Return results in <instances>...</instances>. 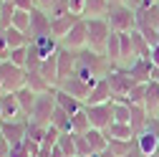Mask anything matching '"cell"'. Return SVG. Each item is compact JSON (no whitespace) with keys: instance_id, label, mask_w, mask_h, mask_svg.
Masks as SVG:
<instances>
[{"instance_id":"cell-1","label":"cell","mask_w":159,"mask_h":157,"mask_svg":"<svg viewBox=\"0 0 159 157\" xmlns=\"http://www.w3.org/2000/svg\"><path fill=\"white\" fill-rule=\"evenodd\" d=\"M111 69H114V64L109 61L104 53H93V51L84 48V51H78L76 71H73V74L81 76L84 81H89V84H96L98 78H106V76L111 74Z\"/></svg>"},{"instance_id":"cell-2","label":"cell","mask_w":159,"mask_h":157,"mask_svg":"<svg viewBox=\"0 0 159 157\" xmlns=\"http://www.w3.org/2000/svg\"><path fill=\"white\" fill-rule=\"evenodd\" d=\"M106 21L114 33H131V31H136V10L126 3L111 5L106 13Z\"/></svg>"},{"instance_id":"cell-3","label":"cell","mask_w":159,"mask_h":157,"mask_svg":"<svg viewBox=\"0 0 159 157\" xmlns=\"http://www.w3.org/2000/svg\"><path fill=\"white\" fill-rule=\"evenodd\" d=\"M89 23V43L86 48L93 53H104L106 56V43H109V36L114 33L106 18H86Z\"/></svg>"},{"instance_id":"cell-4","label":"cell","mask_w":159,"mask_h":157,"mask_svg":"<svg viewBox=\"0 0 159 157\" xmlns=\"http://www.w3.org/2000/svg\"><path fill=\"white\" fill-rule=\"evenodd\" d=\"M56 86L46 94H38L35 96V104L30 109V117H28V122H35V124H41V127H51V119H53V112H56Z\"/></svg>"},{"instance_id":"cell-5","label":"cell","mask_w":159,"mask_h":157,"mask_svg":"<svg viewBox=\"0 0 159 157\" xmlns=\"http://www.w3.org/2000/svg\"><path fill=\"white\" fill-rule=\"evenodd\" d=\"M28 71L20 66H13L10 61H0V91L3 94H15L18 89L25 86Z\"/></svg>"},{"instance_id":"cell-6","label":"cell","mask_w":159,"mask_h":157,"mask_svg":"<svg viewBox=\"0 0 159 157\" xmlns=\"http://www.w3.org/2000/svg\"><path fill=\"white\" fill-rule=\"evenodd\" d=\"M134 140H136V147L139 150H142L147 157H152L159 150V117H149L147 127L139 132Z\"/></svg>"},{"instance_id":"cell-7","label":"cell","mask_w":159,"mask_h":157,"mask_svg":"<svg viewBox=\"0 0 159 157\" xmlns=\"http://www.w3.org/2000/svg\"><path fill=\"white\" fill-rule=\"evenodd\" d=\"M106 78H109V86H111L114 99H126V94H129V91L134 89V84H136L134 78L129 76V71H126V69H119V66H114Z\"/></svg>"},{"instance_id":"cell-8","label":"cell","mask_w":159,"mask_h":157,"mask_svg":"<svg viewBox=\"0 0 159 157\" xmlns=\"http://www.w3.org/2000/svg\"><path fill=\"white\" fill-rule=\"evenodd\" d=\"M86 43H89V23H86V18H81V21L61 38V46L71 48V51H84Z\"/></svg>"},{"instance_id":"cell-9","label":"cell","mask_w":159,"mask_h":157,"mask_svg":"<svg viewBox=\"0 0 159 157\" xmlns=\"http://www.w3.org/2000/svg\"><path fill=\"white\" fill-rule=\"evenodd\" d=\"M84 109L91 119V127H96V129H106L114 122V99L106 104H93V107H84Z\"/></svg>"},{"instance_id":"cell-10","label":"cell","mask_w":159,"mask_h":157,"mask_svg":"<svg viewBox=\"0 0 159 157\" xmlns=\"http://www.w3.org/2000/svg\"><path fill=\"white\" fill-rule=\"evenodd\" d=\"M126 71L136 84H149L152 78H159V69L152 64V58H136Z\"/></svg>"},{"instance_id":"cell-11","label":"cell","mask_w":159,"mask_h":157,"mask_svg":"<svg viewBox=\"0 0 159 157\" xmlns=\"http://www.w3.org/2000/svg\"><path fill=\"white\" fill-rule=\"evenodd\" d=\"M20 122V119H28V114L20 109L15 94H3L0 91V122Z\"/></svg>"},{"instance_id":"cell-12","label":"cell","mask_w":159,"mask_h":157,"mask_svg":"<svg viewBox=\"0 0 159 157\" xmlns=\"http://www.w3.org/2000/svg\"><path fill=\"white\" fill-rule=\"evenodd\" d=\"M41 36H51V15L43 8H33L30 10V28H28V38H41Z\"/></svg>"},{"instance_id":"cell-13","label":"cell","mask_w":159,"mask_h":157,"mask_svg":"<svg viewBox=\"0 0 159 157\" xmlns=\"http://www.w3.org/2000/svg\"><path fill=\"white\" fill-rule=\"evenodd\" d=\"M0 132H3V137H5V142L10 145V147H15V145H20L23 140H25V134H28V119H20V122H0Z\"/></svg>"},{"instance_id":"cell-14","label":"cell","mask_w":159,"mask_h":157,"mask_svg":"<svg viewBox=\"0 0 159 157\" xmlns=\"http://www.w3.org/2000/svg\"><path fill=\"white\" fill-rule=\"evenodd\" d=\"M91 86L93 84H89V81H84L81 76H68V78H63L61 84H58V89H63V91H68L71 96H76L78 102H86V96H89V91H91Z\"/></svg>"},{"instance_id":"cell-15","label":"cell","mask_w":159,"mask_h":157,"mask_svg":"<svg viewBox=\"0 0 159 157\" xmlns=\"http://www.w3.org/2000/svg\"><path fill=\"white\" fill-rule=\"evenodd\" d=\"M114 99V94H111V86H109V78H98V81L91 86L89 96H86V102L84 107H93V104H106Z\"/></svg>"},{"instance_id":"cell-16","label":"cell","mask_w":159,"mask_h":157,"mask_svg":"<svg viewBox=\"0 0 159 157\" xmlns=\"http://www.w3.org/2000/svg\"><path fill=\"white\" fill-rule=\"evenodd\" d=\"M76 58H78V51H71V48H58V84L63 78L73 76L76 71Z\"/></svg>"},{"instance_id":"cell-17","label":"cell","mask_w":159,"mask_h":157,"mask_svg":"<svg viewBox=\"0 0 159 157\" xmlns=\"http://www.w3.org/2000/svg\"><path fill=\"white\" fill-rule=\"evenodd\" d=\"M84 15H76V13H68V15H58V18H51V36L53 38H58V41H61V38L81 21Z\"/></svg>"},{"instance_id":"cell-18","label":"cell","mask_w":159,"mask_h":157,"mask_svg":"<svg viewBox=\"0 0 159 157\" xmlns=\"http://www.w3.org/2000/svg\"><path fill=\"white\" fill-rule=\"evenodd\" d=\"M56 104L61 107L63 112H68L71 117H73L76 112H81V109H84V102H78L76 96H71L68 91H63V89H58V86H56Z\"/></svg>"},{"instance_id":"cell-19","label":"cell","mask_w":159,"mask_h":157,"mask_svg":"<svg viewBox=\"0 0 159 157\" xmlns=\"http://www.w3.org/2000/svg\"><path fill=\"white\" fill-rule=\"evenodd\" d=\"M41 76L46 78V81L51 84V86H58V51L53 53V56H48V58H43V64H41Z\"/></svg>"},{"instance_id":"cell-20","label":"cell","mask_w":159,"mask_h":157,"mask_svg":"<svg viewBox=\"0 0 159 157\" xmlns=\"http://www.w3.org/2000/svg\"><path fill=\"white\" fill-rule=\"evenodd\" d=\"M84 137H86V142L91 145V150H93V152H104V150L109 147V137H106V132H104V129L91 127Z\"/></svg>"},{"instance_id":"cell-21","label":"cell","mask_w":159,"mask_h":157,"mask_svg":"<svg viewBox=\"0 0 159 157\" xmlns=\"http://www.w3.org/2000/svg\"><path fill=\"white\" fill-rule=\"evenodd\" d=\"M111 3L109 0H86L84 5V18H106Z\"/></svg>"},{"instance_id":"cell-22","label":"cell","mask_w":159,"mask_h":157,"mask_svg":"<svg viewBox=\"0 0 159 157\" xmlns=\"http://www.w3.org/2000/svg\"><path fill=\"white\" fill-rule=\"evenodd\" d=\"M131 46H134L136 58H149L152 56V43L142 36V31H131Z\"/></svg>"},{"instance_id":"cell-23","label":"cell","mask_w":159,"mask_h":157,"mask_svg":"<svg viewBox=\"0 0 159 157\" xmlns=\"http://www.w3.org/2000/svg\"><path fill=\"white\" fill-rule=\"evenodd\" d=\"M106 137L109 140H134V129H131V124H119V122H111L106 129Z\"/></svg>"},{"instance_id":"cell-24","label":"cell","mask_w":159,"mask_h":157,"mask_svg":"<svg viewBox=\"0 0 159 157\" xmlns=\"http://www.w3.org/2000/svg\"><path fill=\"white\" fill-rule=\"evenodd\" d=\"M106 58H109L114 66H119V61H121V33H111V36H109Z\"/></svg>"},{"instance_id":"cell-25","label":"cell","mask_w":159,"mask_h":157,"mask_svg":"<svg viewBox=\"0 0 159 157\" xmlns=\"http://www.w3.org/2000/svg\"><path fill=\"white\" fill-rule=\"evenodd\" d=\"M3 36H5V41H8V46L10 48H23V46H28L30 43V38H28V33H23V31H18V28H5L3 31Z\"/></svg>"},{"instance_id":"cell-26","label":"cell","mask_w":159,"mask_h":157,"mask_svg":"<svg viewBox=\"0 0 159 157\" xmlns=\"http://www.w3.org/2000/svg\"><path fill=\"white\" fill-rule=\"evenodd\" d=\"M25 86H30L35 94H46V91L53 89V86L46 81V78L41 76V71H28V76H25Z\"/></svg>"},{"instance_id":"cell-27","label":"cell","mask_w":159,"mask_h":157,"mask_svg":"<svg viewBox=\"0 0 159 157\" xmlns=\"http://www.w3.org/2000/svg\"><path fill=\"white\" fill-rule=\"evenodd\" d=\"M35 91L30 89V86H23V89H18L15 91V99H18V104H20V109L30 117V109H33V104H35Z\"/></svg>"},{"instance_id":"cell-28","label":"cell","mask_w":159,"mask_h":157,"mask_svg":"<svg viewBox=\"0 0 159 157\" xmlns=\"http://www.w3.org/2000/svg\"><path fill=\"white\" fill-rule=\"evenodd\" d=\"M89 129H91V119H89L86 109L76 112V114L71 117V132H73V134H86Z\"/></svg>"},{"instance_id":"cell-29","label":"cell","mask_w":159,"mask_h":157,"mask_svg":"<svg viewBox=\"0 0 159 157\" xmlns=\"http://www.w3.org/2000/svg\"><path fill=\"white\" fill-rule=\"evenodd\" d=\"M56 147L61 150L66 157H78V155H76V137H73V132H61Z\"/></svg>"},{"instance_id":"cell-30","label":"cell","mask_w":159,"mask_h":157,"mask_svg":"<svg viewBox=\"0 0 159 157\" xmlns=\"http://www.w3.org/2000/svg\"><path fill=\"white\" fill-rule=\"evenodd\" d=\"M114 122H119V124L131 122V107L124 99H114Z\"/></svg>"},{"instance_id":"cell-31","label":"cell","mask_w":159,"mask_h":157,"mask_svg":"<svg viewBox=\"0 0 159 157\" xmlns=\"http://www.w3.org/2000/svg\"><path fill=\"white\" fill-rule=\"evenodd\" d=\"M51 124H53L56 129H61V132H71V114H68V112H63L61 107H56Z\"/></svg>"},{"instance_id":"cell-32","label":"cell","mask_w":159,"mask_h":157,"mask_svg":"<svg viewBox=\"0 0 159 157\" xmlns=\"http://www.w3.org/2000/svg\"><path fill=\"white\" fill-rule=\"evenodd\" d=\"M13 15H15V5L0 0V28H3V31L13 26Z\"/></svg>"},{"instance_id":"cell-33","label":"cell","mask_w":159,"mask_h":157,"mask_svg":"<svg viewBox=\"0 0 159 157\" xmlns=\"http://www.w3.org/2000/svg\"><path fill=\"white\" fill-rule=\"evenodd\" d=\"M28 46H30V43H28ZM28 46H23V48H10L8 61H10L13 66H20V69H25V64H28Z\"/></svg>"},{"instance_id":"cell-34","label":"cell","mask_w":159,"mask_h":157,"mask_svg":"<svg viewBox=\"0 0 159 157\" xmlns=\"http://www.w3.org/2000/svg\"><path fill=\"white\" fill-rule=\"evenodd\" d=\"M144 96H147V84H134V89L126 94V104H144Z\"/></svg>"},{"instance_id":"cell-35","label":"cell","mask_w":159,"mask_h":157,"mask_svg":"<svg viewBox=\"0 0 159 157\" xmlns=\"http://www.w3.org/2000/svg\"><path fill=\"white\" fill-rule=\"evenodd\" d=\"M13 28L23 31V33H28V28H30V13L18 10V8H15V15H13Z\"/></svg>"},{"instance_id":"cell-36","label":"cell","mask_w":159,"mask_h":157,"mask_svg":"<svg viewBox=\"0 0 159 157\" xmlns=\"http://www.w3.org/2000/svg\"><path fill=\"white\" fill-rule=\"evenodd\" d=\"M134 140H109V150L116 155V157H124L129 150H131Z\"/></svg>"},{"instance_id":"cell-37","label":"cell","mask_w":159,"mask_h":157,"mask_svg":"<svg viewBox=\"0 0 159 157\" xmlns=\"http://www.w3.org/2000/svg\"><path fill=\"white\" fill-rule=\"evenodd\" d=\"M73 137H76V155H78V157H86V155L93 152L91 145L86 142V137H84V134H73Z\"/></svg>"},{"instance_id":"cell-38","label":"cell","mask_w":159,"mask_h":157,"mask_svg":"<svg viewBox=\"0 0 159 157\" xmlns=\"http://www.w3.org/2000/svg\"><path fill=\"white\" fill-rule=\"evenodd\" d=\"M13 5H15L18 10H25V13H30L33 8H38L35 0H13Z\"/></svg>"},{"instance_id":"cell-39","label":"cell","mask_w":159,"mask_h":157,"mask_svg":"<svg viewBox=\"0 0 159 157\" xmlns=\"http://www.w3.org/2000/svg\"><path fill=\"white\" fill-rule=\"evenodd\" d=\"M84 5H86V0H68V8L76 15H84Z\"/></svg>"},{"instance_id":"cell-40","label":"cell","mask_w":159,"mask_h":157,"mask_svg":"<svg viewBox=\"0 0 159 157\" xmlns=\"http://www.w3.org/2000/svg\"><path fill=\"white\" fill-rule=\"evenodd\" d=\"M124 157H147V155H144L142 150H139V147H136V140H134V145H131V150H129V152H126Z\"/></svg>"},{"instance_id":"cell-41","label":"cell","mask_w":159,"mask_h":157,"mask_svg":"<svg viewBox=\"0 0 159 157\" xmlns=\"http://www.w3.org/2000/svg\"><path fill=\"white\" fill-rule=\"evenodd\" d=\"M58 0H35V5L38 8H43V10H51V5H56Z\"/></svg>"},{"instance_id":"cell-42","label":"cell","mask_w":159,"mask_h":157,"mask_svg":"<svg viewBox=\"0 0 159 157\" xmlns=\"http://www.w3.org/2000/svg\"><path fill=\"white\" fill-rule=\"evenodd\" d=\"M149 58H152V64L159 69V43H157V46H152V56H149Z\"/></svg>"},{"instance_id":"cell-43","label":"cell","mask_w":159,"mask_h":157,"mask_svg":"<svg viewBox=\"0 0 159 157\" xmlns=\"http://www.w3.org/2000/svg\"><path fill=\"white\" fill-rule=\"evenodd\" d=\"M152 5H159V0H142L139 8H152Z\"/></svg>"},{"instance_id":"cell-44","label":"cell","mask_w":159,"mask_h":157,"mask_svg":"<svg viewBox=\"0 0 159 157\" xmlns=\"http://www.w3.org/2000/svg\"><path fill=\"white\" fill-rule=\"evenodd\" d=\"M126 5H131V8H134V10H136V8H139V5H142V0H126Z\"/></svg>"},{"instance_id":"cell-45","label":"cell","mask_w":159,"mask_h":157,"mask_svg":"<svg viewBox=\"0 0 159 157\" xmlns=\"http://www.w3.org/2000/svg\"><path fill=\"white\" fill-rule=\"evenodd\" d=\"M51 157H66L61 150H58V147H53V152H51Z\"/></svg>"},{"instance_id":"cell-46","label":"cell","mask_w":159,"mask_h":157,"mask_svg":"<svg viewBox=\"0 0 159 157\" xmlns=\"http://www.w3.org/2000/svg\"><path fill=\"white\" fill-rule=\"evenodd\" d=\"M101 157H116V155H114V152H111V150H109V147H106V150H104V152H101Z\"/></svg>"},{"instance_id":"cell-47","label":"cell","mask_w":159,"mask_h":157,"mask_svg":"<svg viewBox=\"0 0 159 157\" xmlns=\"http://www.w3.org/2000/svg\"><path fill=\"white\" fill-rule=\"evenodd\" d=\"M111 5H119V3H126V0H109Z\"/></svg>"},{"instance_id":"cell-48","label":"cell","mask_w":159,"mask_h":157,"mask_svg":"<svg viewBox=\"0 0 159 157\" xmlns=\"http://www.w3.org/2000/svg\"><path fill=\"white\" fill-rule=\"evenodd\" d=\"M86 157H101V152H91V155H86Z\"/></svg>"},{"instance_id":"cell-49","label":"cell","mask_w":159,"mask_h":157,"mask_svg":"<svg viewBox=\"0 0 159 157\" xmlns=\"http://www.w3.org/2000/svg\"><path fill=\"white\" fill-rule=\"evenodd\" d=\"M3 3H13V0H3Z\"/></svg>"}]
</instances>
